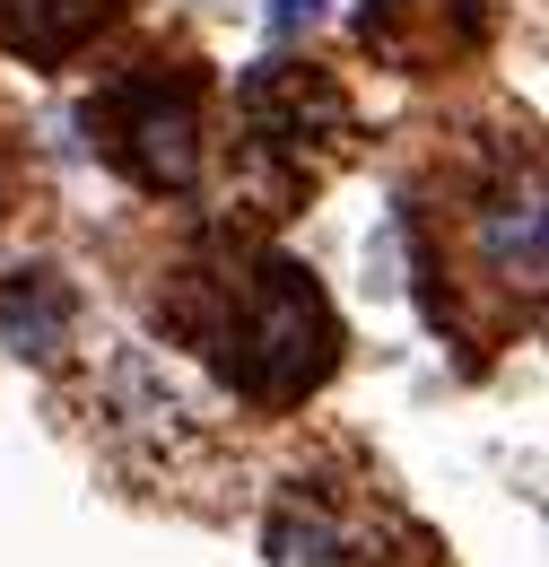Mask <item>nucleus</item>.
Wrapping results in <instances>:
<instances>
[{
    "instance_id": "obj_1",
    "label": "nucleus",
    "mask_w": 549,
    "mask_h": 567,
    "mask_svg": "<svg viewBox=\"0 0 549 567\" xmlns=\"http://www.w3.org/2000/svg\"><path fill=\"white\" fill-rule=\"evenodd\" d=\"M157 315L253 411L305 402L341 367V315H332V297L305 280L288 254H262V262H193L184 288H175V306H157Z\"/></svg>"
},
{
    "instance_id": "obj_2",
    "label": "nucleus",
    "mask_w": 549,
    "mask_h": 567,
    "mask_svg": "<svg viewBox=\"0 0 549 567\" xmlns=\"http://www.w3.org/2000/svg\"><path fill=\"white\" fill-rule=\"evenodd\" d=\"M96 157L139 193H193L201 175V71H123L87 105Z\"/></svg>"
},
{
    "instance_id": "obj_3",
    "label": "nucleus",
    "mask_w": 549,
    "mask_h": 567,
    "mask_svg": "<svg viewBox=\"0 0 549 567\" xmlns=\"http://www.w3.org/2000/svg\"><path fill=\"white\" fill-rule=\"evenodd\" d=\"M236 114H245V157L271 166L279 184H314V157H305V148L314 141L341 148L349 141V96L323 71L288 62V53H271L262 71H245Z\"/></svg>"
},
{
    "instance_id": "obj_4",
    "label": "nucleus",
    "mask_w": 549,
    "mask_h": 567,
    "mask_svg": "<svg viewBox=\"0 0 549 567\" xmlns=\"http://www.w3.org/2000/svg\"><path fill=\"white\" fill-rule=\"evenodd\" d=\"M358 35H366V53H384L402 71H436L488 35V9L480 0H366Z\"/></svg>"
},
{
    "instance_id": "obj_5",
    "label": "nucleus",
    "mask_w": 549,
    "mask_h": 567,
    "mask_svg": "<svg viewBox=\"0 0 549 567\" xmlns=\"http://www.w3.org/2000/svg\"><path fill=\"white\" fill-rule=\"evenodd\" d=\"M472 236H480V271L497 288H524V306L541 297V184H488L472 202Z\"/></svg>"
},
{
    "instance_id": "obj_6",
    "label": "nucleus",
    "mask_w": 549,
    "mask_h": 567,
    "mask_svg": "<svg viewBox=\"0 0 549 567\" xmlns=\"http://www.w3.org/2000/svg\"><path fill=\"white\" fill-rule=\"evenodd\" d=\"M271 559L279 567H384V550L366 542V524H349V515H332L323 497H279L271 515Z\"/></svg>"
},
{
    "instance_id": "obj_7",
    "label": "nucleus",
    "mask_w": 549,
    "mask_h": 567,
    "mask_svg": "<svg viewBox=\"0 0 549 567\" xmlns=\"http://www.w3.org/2000/svg\"><path fill=\"white\" fill-rule=\"evenodd\" d=\"M105 9H114V0H0V44L53 71V62H70V53L105 27Z\"/></svg>"
},
{
    "instance_id": "obj_8",
    "label": "nucleus",
    "mask_w": 549,
    "mask_h": 567,
    "mask_svg": "<svg viewBox=\"0 0 549 567\" xmlns=\"http://www.w3.org/2000/svg\"><path fill=\"white\" fill-rule=\"evenodd\" d=\"M0 332L18 341V350H62L70 341V288L53 271H18V280L0 288Z\"/></svg>"
},
{
    "instance_id": "obj_9",
    "label": "nucleus",
    "mask_w": 549,
    "mask_h": 567,
    "mask_svg": "<svg viewBox=\"0 0 549 567\" xmlns=\"http://www.w3.org/2000/svg\"><path fill=\"white\" fill-rule=\"evenodd\" d=\"M323 18V0H271V35H297V27H314Z\"/></svg>"
}]
</instances>
